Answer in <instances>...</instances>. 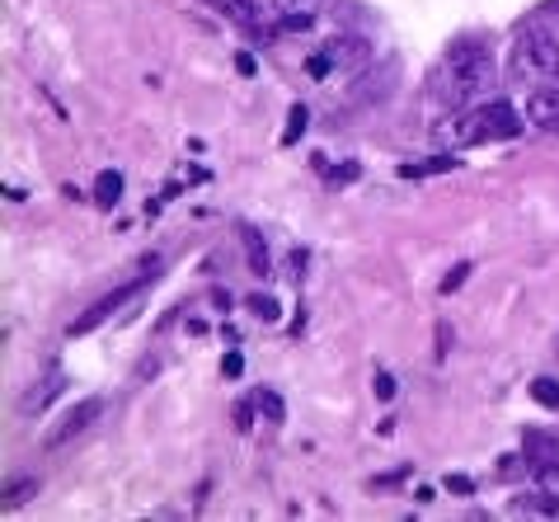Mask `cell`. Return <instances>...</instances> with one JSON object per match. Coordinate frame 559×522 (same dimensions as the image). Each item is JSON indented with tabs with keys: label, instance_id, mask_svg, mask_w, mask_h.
<instances>
[{
	"label": "cell",
	"instance_id": "cell-17",
	"mask_svg": "<svg viewBox=\"0 0 559 522\" xmlns=\"http://www.w3.org/2000/svg\"><path fill=\"white\" fill-rule=\"evenodd\" d=\"M259 405H263V414H269V424H283V395L259 391Z\"/></svg>",
	"mask_w": 559,
	"mask_h": 522
},
{
	"label": "cell",
	"instance_id": "cell-22",
	"mask_svg": "<svg viewBox=\"0 0 559 522\" xmlns=\"http://www.w3.org/2000/svg\"><path fill=\"white\" fill-rule=\"evenodd\" d=\"M447 489H452V495H471V489H475V481H471V475H447Z\"/></svg>",
	"mask_w": 559,
	"mask_h": 522
},
{
	"label": "cell",
	"instance_id": "cell-18",
	"mask_svg": "<svg viewBox=\"0 0 559 522\" xmlns=\"http://www.w3.org/2000/svg\"><path fill=\"white\" fill-rule=\"evenodd\" d=\"M526 452H540V462H555V442L546 434H526Z\"/></svg>",
	"mask_w": 559,
	"mask_h": 522
},
{
	"label": "cell",
	"instance_id": "cell-4",
	"mask_svg": "<svg viewBox=\"0 0 559 522\" xmlns=\"http://www.w3.org/2000/svg\"><path fill=\"white\" fill-rule=\"evenodd\" d=\"M99 414H104V401H99V395H90V401H81V405H71L67 414H61V419L48 428V438H43V448H48V452H57V448H67V442H75V438H81L85 434V428L90 424H95L99 419Z\"/></svg>",
	"mask_w": 559,
	"mask_h": 522
},
{
	"label": "cell",
	"instance_id": "cell-12",
	"mask_svg": "<svg viewBox=\"0 0 559 522\" xmlns=\"http://www.w3.org/2000/svg\"><path fill=\"white\" fill-rule=\"evenodd\" d=\"M207 5H216L226 20H236V24H250V28L259 24V10L250 5V0H207Z\"/></svg>",
	"mask_w": 559,
	"mask_h": 522
},
{
	"label": "cell",
	"instance_id": "cell-27",
	"mask_svg": "<svg viewBox=\"0 0 559 522\" xmlns=\"http://www.w3.org/2000/svg\"><path fill=\"white\" fill-rule=\"evenodd\" d=\"M550 10H555V14H559V0H550Z\"/></svg>",
	"mask_w": 559,
	"mask_h": 522
},
{
	"label": "cell",
	"instance_id": "cell-26",
	"mask_svg": "<svg viewBox=\"0 0 559 522\" xmlns=\"http://www.w3.org/2000/svg\"><path fill=\"white\" fill-rule=\"evenodd\" d=\"M236 67H240L245 75H254V57H250V52H240V57H236Z\"/></svg>",
	"mask_w": 559,
	"mask_h": 522
},
{
	"label": "cell",
	"instance_id": "cell-21",
	"mask_svg": "<svg viewBox=\"0 0 559 522\" xmlns=\"http://www.w3.org/2000/svg\"><path fill=\"white\" fill-rule=\"evenodd\" d=\"M34 489H38L34 481H24V485H14V489H10V499H5V503H10V509H20V503H28V499H34Z\"/></svg>",
	"mask_w": 559,
	"mask_h": 522
},
{
	"label": "cell",
	"instance_id": "cell-24",
	"mask_svg": "<svg viewBox=\"0 0 559 522\" xmlns=\"http://www.w3.org/2000/svg\"><path fill=\"white\" fill-rule=\"evenodd\" d=\"M377 395H381V401H391V395H395V377H391V372L377 377Z\"/></svg>",
	"mask_w": 559,
	"mask_h": 522
},
{
	"label": "cell",
	"instance_id": "cell-5",
	"mask_svg": "<svg viewBox=\"0 0 559 522\" xmlns=\"http://www.w3.org/2000/svg\"><path fill=\"white\" fill-rule=\"evenodd\" d=\"M151 278H155V273H142L136 283H128V287H118V292H108V297H99L85 316H75V320H71V334H90V330H99L104 320H108V316H118V306H128V301L136 297V292H142V287L151 283Z\"/></svg>",
	"mask_w": 559,
	"mask_h": 522
},
{
	"label": "cell",
	"instance_id": "cell-7",
	"mask_svg": "<svg viewBox=\"0 0 559 522\" xmlns=\"http://www.w3.org/2000/svg\"><path fill=\"white\" fill-rule=\"evenodd\" d=\"M526 122H536V128H559V85H536L532 95H526Z\"/></svg>",
	"mask_w": 559,
	"mask_h": 522
},
{
	"label": "cell",
	"instance_id": "cell-16",
	"mask_svg": "<svg viewBox=\"0 0 559 522\" xmlns=\"http://www.w3.org/2000/svg\"><path fill=\"white\" fill-rule=\"evenodd\" d=\"M250 311H254L259 320H277V316H283V311H277V301L263 297V292H254V297H250Z\"/></svg>",
	"mask_w": 559,
	"mask_h": 522
},
{
	"label": "cell",
	"instance_id": "cell-1",
	"mask_svg": "<svg viewBox=\"0 0 559 522\" xmlns=\"http://www.w3.org/2000/svg\"><path fill=\"white\" fill-rule=\"evenodd\" d=\"M447 99H475V95H485V90L493 85V75H499V67H493V52L485 48L479 38H456L452 48H447Z\"/></svg>",
	"mask_w": 559,
	"mask_h": 522
},
{
	"label": "cell",
	"instance_id": "cell-23",
	"mask_svg": "<svg viewBox=\"0 0 559 522\" xmlns=\"http://www.w3.org/2000/svg\"><path fill=\"white\" fill-rule=\"evenodd\" d=\"M245 372V358H240V353H226V358H222V377H240Z\"/></svg>",
	"mask_w": 559,
	"mask_h": 522
},
{
	"label": "cell",
	"instance_id": "cell-2",
	"mask_svg": "<svg viewBox=\"0 0 559 522\" xmlns=\"http://www.w3.org/2000/svg\"><path fill=\"white\" fill-rule=\"evenodd\" d=\"M512 71L518 75H540V81H559V43L546 28H526L512 48Z\"/></svg>",
	"mask_w": 559,
	"mask_h": 522
},
{
	"label": "cell",
	"instance_id": "cell-20",
	"mask_svg": "<svg viewBox=\"0 0 559 522\" xmlns=\"http://www.w3.org/2000/svg\"><path fill=\"white\" fill-rule=\"evenodd\" d=\"M465 278H471V264H456V269H452V273H447V278H442V297H452V292H456Z\"/></svg>",
	"mask_w": 559,
	"mask_h": 522
},
{
	"label": "cell",
	"instance_id": "cell-15",
	"mask_svg": "<svg viewBox=\"0 0 559 522\" xmlns=\"http://www.w3.org/2000/svg\"><path fill=\"white\" fill-rule=\"evenodd\" d=\"M536 485H540V495L559 499V462H540V471H536Z\"/></svg>",
	"mask_w": 559,
	"mask_h": 522
},
{
	"label": "cell",
	"instance_id": "cell-3",
	"mask_svg": "<svg viewBox=\"0 0 559 522\" xmlns=\"http://www.w3.org/2000/svg\"><path fill=\"white\" fill-rule=\"evenodd\" d=\"M432 142H438L442 151H465V146L489 142V137H485V118H479V109L447 114V118L432 122Z\"/></svg>",
	"mask_w": 559,
	"mask_h": 522
},
{
	"label": "cell",
	"instance_id": "cell-13",
	"mask_svg": "<svg viewBox=\"0 0 559 522\" xmlns=\"http://www.w3.org/2000/svg\"><path fill=\"white\" fill-rule=\"evenodd\" d=\"M306 122H310V109H306V104H292V114H287V128H283V146H297V142H301Z\"/></svg>",
	"mask_w": 559,
	"mask_h": 522
},
{
	"label": "cell",
	"instance_id": "cell-19",
	"mask_svg": "<svg viewBox=\"0 0 559 522\" xmlns=\"http://www.w3.org/2000/svg\"><path fill=\"white\" fill-rule=\"evenodd\" d=\"M273 10H283V14H316L320 0H273Z\"/></svg>",
	"mask_w": 559,
	"mask_h": 522
},
{
	"label": "cell",
	"instance_id": "cell-11",
	"mask_svg": "<svg viewBox=\"0 0 559 522\" xmlns=\"http://www.w3.org/2000/svg\"><path fill=\"white\" fill-rule=\"evenodd\" d=\"M118 198H122V175L118 170H104L95 179V203L99 207H118Z\"/></svg>",
	"mask_w": 559,
	"mask_h": 522
},
{
	"label": "cell",
	"instance_id": "cell-25",
	"mask_svg": "<svg viewBox=\"0 0 559 522\" xmlns=\"http://www.w3.org/2000/svg\"><path fill=\"white\" fill-rule=\"evenodd\" d=\"M447 344H452V325H438V358H447Z\"/></svg>",
	"mask_w": 559,
	"mask_h": 522
},
{
	"label": "cell",
	"instance_id": "cell-14",
	"mask_svg": "<svg viewBox=\"0 0 559 522\" xmlns=\"http://www.w3.org/2000/svg\"><path fill=\"white\" fill-rule=\"evenodd\" d=\"M532 401L546 405V410H559V381L555 377H536L532 381Z\"/></svg>",
	"mask_w": 559,
	"mask_h": 522
},
{
	"label": "cell",
	"instance_id": "cell-10",
	"mask_svg": "<svg viewBox=\"0 0 559 522\" xmlns=\"http://www.w3.org/2000/svg\"><path fill=\"white\" fill-rule=\"evenodd\" d=\"M324 52H330L334 67H362V61H367V48L357 38H334Z\"/></svg>",
	"mask_w": 559,
	"mask_h": 522
},
{
	"label": "cell",
	"instance_id": "cell-8",
	"mask_svg": "<svg viewBox=\"0 0 559 522\" xmlns=\"http://www.w3.org/2000/svg\"><path fill=\"white\" fill-rule=\"evenodd\" d=\"M240 240H245V259H250V273H254V278H269L273 259H269V240H263V232L245 222V226H240Z\"/></svg>",
	"mask_w": 559,
	"mask_h": 522
},
{
	"label": "cell",
	"instance_id": "cell-6",
	"mask_svg": "<svg viewBox=\"0 0 559 522\" xmlns=\"http://www.w3.org/2000/svg\"><path fill=\"white\" fill-rule=\"evenodd\" d=\"M479 118H485V137H489V142H508V137H518L522 122H526V118H518V109H512V104H503V99L479 104Z\"/></svg>",
	"mask_w": 559,
	"mask_h": 522
},
{
	"label": "cell",
	"instance_id": "cell-9",
	"mask_svg": "<svg viewBox=\"0 0 559 522\" xmlns=\"http://www.w3.org/2000/svg\"><path fill=\"white\" fill-rule=\"evenodd\" d=\"M61 387H67V381H61V377H48V381H43V387H34V391L24 395V401H20V410H24V414H38V410H48V405L57 401V395H61Z\"/></svg>",
	"mask_w": 559,
	"mask_h": 522
}]
</instances>
